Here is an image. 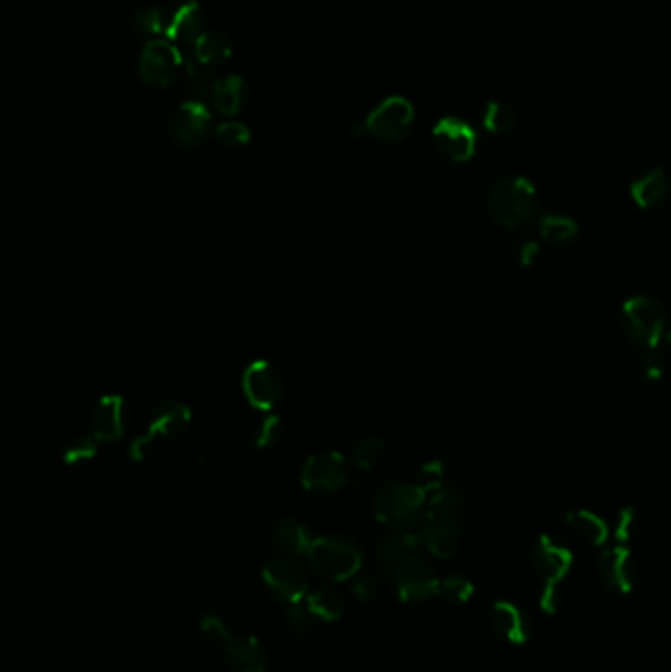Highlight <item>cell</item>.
I'll return each mask as SVG.
<instances>
[{"mask_svg": "<svg viewBox=\"0 0 671 672\" xmlns=\"http://www.w3.org/2000/svg\"><path fill=\"white\" fill-rule=\"evenodd\" d=\"M439 578L424 560L414 559L392 574L396 596L406 604H420L439 594Z\"/></svg>", "mask_w": 671, "mask_h": 672, "instance_id": "8", "label": "cell"}, {"mask_svg": "<svg viewBox=\"0 0 671 672\" xmlns=\"http://www.w3.org/2000/svg\"><path fill=\"white\" fill-rule=\"evenodd\" d=\"M128 429V403L121 395H105L99 399L93 417L91 431L97 441L113 443L124 437Z\"/></svg>", "mask_w": 671, "mask_h": 672, "instance_id": "15", "label": "cell"}, {"mask_svg": "<svg viewBox=\"0 0 671 672\" xmlns=\"http://www.w3.org/2000/svg\"><path fill=\"white\" fill-rule=\"evenodd\" d=\"M538 232L544 240L553 244H567L577 236V223L565 215L549 213L538 223Z\"/></svg>", "mask_w": 671, "mask_h": 672, "instance_id": "29", "label": "cell"}, {"mask_svg": "<svg viewBox=\"0 0 671 672\" xmlns=\"http://www.w3.org/2000/svg\"><path fill=\"white\" fill-rule=\"evenodd\" d=\"M262 580L268 590L286 604H300L307 592V576L304 566L292 557L266 562L262 568Z\"/></svg>", "mask_w": 671, "mask_h": 672, "instance_id": "9", "label": "cell"}, {"mask_svg": "<svg viewBox=\"0 0 671 672\" xmlns=\"http://www.w3.org/2000/svg\"><path fill=\"white\" fill-rule=\"evenodd\" d=\"M355 594H357L359 598H363V594H365V598L366 596H372V584L366 582V580L357 582V584H355Z\"/></svg>", "mask_w": 671, "mask_h": 672, "instance_id": "42", "label": "cell"}, {"mask_svg": "<svg viewBox=\"0 0 671 672\" xmlns=\"http://www.w3.org/2000/svg\"><path fill=\"white\" fill-rule=\"evenodd\" d=\"M201 629H203V633H205L209 639H213V641H221V643H225V645L231 641L229 631H227V627L223 625V621H221L219 617H205Z\"/></svg>", "mask_w": 671, "mask_h": 672, "instance_id": "39", "label": "cell"}, {"mask_svg": "<svg viewBox=\"0 0 671 672\" xmlns=\"http://www.w3.org/2000/svg\"><path fill=\"white\" fill-rule=\"evenodd\" d=\"M305 560L317 576L329 582H343L351 580L361 570L363 553L349 539L319 537L313 539Z\"/></svg>", "mask_w": 671, "mask_h": 672, "instance_id": "4", "label": "cell"}, {"mask_svg": "<svg viewBox=\"0 0 671 672\" xmlns=\"http://www.w3.org/2000/svg\"><path fill=\"white\" fill-rule=\"evenodd\" d=\"M670 193V179L662 169H650L636 177L630 185V195L634 203L642 209L660 205Z\"/></svg>", "mask_w": 671, "mask_h": 672, "instance_id": "21", "label": "cell"}, {"mask_svg": "<svg viewBox=\"0 0 671 672\" xmlns=\"http://www.w3.org/2000/svg\"><path fill=\"white\" fill-rule=\"evenodd\" d=\"M280 439V419L276 415H268L258 433H256V439H254V445L258 448H268L272 447L276 441Z\"/></svg>", "mask_w": 671, "mask_h": 672, "instance_id": "37", "label": "cell"}, {"mask_svg": "<svg viewBox=\"0 0 671 672\" xmlns=\"http://www.w3.org/2000/svg\"><path fill=\"white\" fill-rule=\"evenodd\" d=\"M172 12H174V8H164V6L140 8L132 16V26L142 34H150V36H160L162 34V36H166Z\"/></svg>", "mask_w": 671, "mask_h": 672, "instance_id": "28", "label": "cell"}, {"mask_svg": "<svg viewBox=\"0 0 671 672\" xmlns=\"http://www.w3.org/2000/svg\"><path fill=\"white\" fill-rule=\"evenodd\" d=\"M414 124V107L404 97H390L368 114L366 132L382 142L402 140Z\"/></svg>", "mask_w": 671, "mask_h": 672, "instance_id": "7", "label": "cell"}, {"mask_svg": "<svg viewBox=\"0 0 671 672\" xmlns=\"http://www.w3.org/2000/svg\"><path fill=\"white\" fill-rule=\"evenodd\" d=\"M540 256V244L536 240H522L520 248H518V258L524 266H530L536 262V258Z\"/></svg>", "mask_w": 671, "mask_h": 672, "instance_id": "41", "label": "cell"}, {"mask_svg": "<svg viewBox=\"0 0 671 672\" xmlns=\"http://www.w3.org/2000/svg\"><path fill=\"white\" fill-rule=\"evenodd\" d=\"M345 600L333 588H319L307 596V610L319 621H333L343 614Z\"/></svg>", "mask_w": 671, "mask_h": 672, "instance_id": "27", "label": "cell"}, {"mask_svg": "<svg viewBox=\"0 0 671 672\" xmlns=\"http://www.w3.org/2000/svg\"><path fill=\"white\" fill-rule=\"evenodd\" d=\"M599 574L609 588L620 592V594L632 592V588L636 586V580H638V570H636V564H634V557L624 545L612 547V549H607V551L601 553Z\"/></svg>", "mask_w": 671, "mask_h": 672, "instance_id": "16", "label": "cell"}, {"mask_svg": "<svg viewBox=\"0 0 671 672\" xmlns=\"http://www.w3.org/2000/svg\"><path fill=\"white\" fill-rule=\"evenodd\" d=\"M384 454V443L380 439H365L355 448V464L363 470H370Z\"/></svg>", "mask_w": 671, "mask_h": 672, "instance_id": "35", "label": "cell"}, {"mask_svg": "<svg viewBox=\"0 0 671 672\" xmlns=\"http://www.w3.org/2000/svg\"><path fill=\"white\" fill-rule=\"evenodd\" d=\"M217 138L227 148H241L250 142V130L243 122H225L217 128Z\"/></svg>", "mask_w": 671, "mask_h": 672, "instance_id": "34", "label": "cell"}, {"mask_svg": "<svg viewBox=\"0 0 671 672\" xmlns=\"http://www.w3.org/2000/svg\"><path fill=\"white\" fill-rule=\"evenodd\" d=\"M475 594V586L465 576H447L439 582V594L451 604H467Z\"/></svg>", "mask_w": 671, "mask_h": 672, "instance_id": "32", "label": "cell"}, {"mask_svg": "<svg viewBox=\"0 0 671 672\" xmlns=\"http://www.w3.org/2000/svg\"><path fill=\"white\" fill-rule=\"evenodd\" d=\"M636 531V513L628 507V509H622L618 513V519H616V527H614V537L618 543H626L632 539Z\"/></svg>", "mask_w": 671, "mask_h": 672, "instance_id": "38", "label": "cell"}, {"mask_svg": "<svg viewBox=\"0 0 671 672\" xmlns=\"http://www.w3.org/2000/svg\"><path fill=\"white\" fill-rule=\"evenodd\" d=\"M490 619L494 629L514 645H524L530 639V623L526 614L512 602H496Z\"/></svg>", "mask_w": 671, "mask_h": 672, "instance_id": "20", "label": "cell"}, {"mask_svg": "<svg viewBox=\"0 0 671 672\" xmlns=\"http://www.w3.org/2000/svg\"><path fill=\"white\" fill-rule=\"evenodd\" d=\"M225 655L235 672H264L266 669L264 649L252 637L229 641L225 645Z\"/></svg>", "mask_w": 671, "mask_h": 672, "instance_id": "23", "label": "cell"}, {"mask_svg": "<svg viewBox=\"0 0 671 672\" xmlns=\"http://www.w3.org/2000/svg\"><path fill=\"white\" fill-rule=\"evenodd\" d=\"M424 490L427 492V496L443 486L445 484V470H443V464L441 462H427L426 466L422 468L420 472V482H418Z\"/></svg>", "mask_w": 671, "mask_h": 672, "instance_id": "36", "label": "cell"}, {"mask_svg": "<svg viewBox=\"0 0 671 672\" xmlns=\"http://www.w3.org/2000/svg\"><path fill=\"white\" fill-rule=\"evenodd\" d=\"M422 537L412 531H392L384 537L376 549V559L384 572L394 574L400 566L420 557Z\"/></svg>", "mask_w": 671, "mask_h": 672, "instance_id": "17", "label": "cell"}, {"mask_svg": "<svg viewBox=\"0 0 671 672\" xmlns=\"http://www.w3.org/2000/svg\"><path fill=\"white\" fill-rule=\"evenodd\" d=\"M191 421V411L182 401H162L150 419L148 431L130 445V458L142 462L160 441L176 439L187 429Z\"/></svg>", "mask_w": 671, "mask_h": 672, "instance_id": "6", "label": "cell"}, {"mask_svg": "<svg viewBox=\"0 0 671 672\" xmlns=\"http://www.w3.org/2000/svg\"><path fill=\"white\" fill-rule=\"evenodd\" d=\"M571 562V553L549 537H542L534 547V564L544 578V586H561L571 570Z\"/></svg>", "mask_w": 671, "mask_h": 672, "instance_id": "18", "label": "cell"}, {"mask_svg": "<svg viewBox=\"0 0 671 672\" xmlns=\"http://www.w3.org/2000/svg\"><path fill=\"white\" fill-rule=\"evenodd\" d=\"M461 496L443 486L427 496L426 525L422 543L435 559H451L461 545Z\"/></svg>", "mask_w": 671, "mask_h": 672, "instance_id": "1", "label": "cell"}, {"mask_svg": "<svg viewBox=\"0 0 671 672\" xmlns=\"http://www.w3.org/2000/svg\"><path fill=\"white\" fill-rule=\"evenodd\" d=\"M666 342L671 346V329H668V333H666Z\"/></svg>", "mask_w": 671, "mask_h": 672, "instance_id": "43", "label": "cell"}, {"mask_svg": "<svg viewBox=\"0 0 671 672\" xmlns=\"http://www.w3.org/2000/svg\"><path fill=\"white\" fill-rule=\"evenodd\" d=\"M433 142L445 158L457 164L469 162L477 150L475 130L465 120L455 118V116L441 118L435 124Z\"/></svg>", "mask_w": 671, "mask_h": 672, "instance_id": "12", "label": "cell"}, {"mask_svg": "<svg viewBox=\"0 0 671 672\" xmlns=\"http://www.w3.org/2000/svg\"><path fill=\"white\" fill-rule=\"evenodd\" d=\"M243 392L250 405L262 411H270L284 397V382L280 372L270 362L256 360L244 372Z\"/></svg>", "mask_w": 671, "mask_h": 672, "instance_id": "10", "label": "cell"}, {"mask_svg": "<svg viewBox=\"0 0 671 672\" xmlns=\"http://www.w3.org/2000/svg\"><path fill=\"white\" fill-rule=\"evenodd\" d=\"M638 368H640V374L646 378V380H660L664 374H666V356L656 350V348H648L640 360H638Z\"/></svg>", "mask_w": 671, "mask_h": 672, "instance_id": "33", "label": "cell"}, {"mask_svg": "<svg viewBox=\"0 0 671 672\" xmlns=\"http://www.w3.org/2000/svg\"><path fill=\"white\" fill-rule=\"evenodd\" d=\"M203 16H201V8L199 2L189 0L183 2L180 6L174 8L172 18H170V26L166 32V38L180 46H195V42L203 36Z\"/></svg>", "mask_w": 671, "mask_h": 672, "instance_id": "19", "label": "cell"}, {"mask_svg": "<svg viewBox=\"0 0 671 672\" xmlns=\"http://www.w3.org/2000/svg\"><path fill=\"white\" fill-rule=\"evenodd\" d=\"M95 456H97V439L89 435H77L63 448V460L69 466L91 462Z\"/></svg>", "mask_w": 671, "mask_h": 672, "instance_id": "31", "label": "cell"}, {"mask_svg": "<svg viewBox=\"0 0 671 672\" xmlns=\"http://www.w3.org/2000/svg\"><path fill=\"white\" fill-rule=\"evenodd\" d=\"M620 323L626 336L644 348H654L668 333L664 305L648 295L630 297L622 305Z\"/></svg>", "mask_w": 671, "mask_h": 672, "instance_id": "5", "label": "cell"}, {"mask_svg": "<svg viewBox=\"0 0 671 672\" xmlns=\"http://www.w3.org/2000/svg\"><path fill=\"white\" fill-rule=\"evenodd\" d=\"M561 606V586H544L540 594V608L546 614H555Z\"/></svg>", "mask_w": 671, "mask_h": 672, "instance_id": "40", "label": "cell"}, {"mask_svg": "<svg viewBox=\"0 0 671 672\" xmlns=\"http://www.w3.org/2000/svg\"><path fill=\"white\" fill-rule=\"evenodd\" d=\"M211 126V112L201 101H187L170 118V134L182 148H197Z\"/></svg>", "mask_w": 671, "mask_h": 672, "instance_id": "14", "label": "cell"}, {"mask_svg": "<svg viewBox=\"0 0 671 672\" xmlns=\"http://www.w3.org/2000/svg\"><path fill=\"white\" fill-rule=\"evenodd\" d=\"M488 209L504 228H522L536 217L538 193L530 179L512 175L498 179L488 193Z\"/></svg>", "mask_w": 671, "mask_h": 672, "instance_id": "3", "label": "cell"}, {"mask_svg": "<svg viewBox=\"0 0 671 672\" xmlns=\"http://www.w3.org/2000/svg\"><path fill=\"white\" fill-rule=\"evenodd\" d=\"M483 124H485L488 132H492V134H508V132H512L516 128L518 114H516V111L510 105H504V103H498V101H490L487 109L483 112Z\"/></svg>", "mask_w": 671, "mask_h": 672, "instance_id": "30", "label": "cell"}, {"mask_svg": "<svg viewBox=\"0 0 671 672\" xmlns=\"http://www.w3.org/2000/svg\"><path fill=\"white\" fill-rule=\"evenodd\" d=\"M347 480L345 460L339 452H319L307 458L302 470V484L305 490L327 494L337 492Z\"/></svg>", "mask_w": 671, "mask_h": 672, "instance_id": "13", "label": "cell"}, {"mask_svg": "<svg viewBox=\"0 0 671 672\" xmlns=\"http://www.w3.org/2000/svg\"><path fill=\"white\" fill-rule=\"evenodd\" d=\"M313 539L300 521L284 519L274 529V545L292 557H305Z\"/></svg>", "mask_w": 671, "mask_h": 672, "instance_id": "25", "label": "cell"}, {"mask_svg": "<svg viewBox=\"0 0 671 672\" xmlns=\"http://www.w3.org/2000/svg\"><path fill=\"white\" fill-rule=\"evenodd\" d=\"M246 101V85L237 75H231L223 81H217L211 93V103L225 116H235L243 109Z\"/></svg>", "mask_w": 671, "mask_h": 672, "instance_id": "24", "label": "cell"}, {"mask_svg": "<svg viewBox=\"0 0 671 672\" xmlns=\"http://www.w3.org/2000/svg\"><path fill=\"white\" fill-rule=\"evenodd\" d=\"M231 54H233L231 42L227 40V36L217 32H205L193 46V59L207 69L227 61Z\"/></svg>", "mask_w": 671, "mask_h": 672, "instance_id": "26", "label": "cell"}, {"mask_svg": "<svg viewBox=\"0 0 671 672\" xmlns=\"http://www.w3.org/2000/svg\"><path fill=\"white\" fill-rule=\"evenodd\" d=\"M427 492L420 484L388 482L374 496L376 519L392 531H412L426 515Z\"/></svg>", "mask_w": 671, "mask_h": 672, "instance_id": "2", "label": "cell"}, {"mask_svg": "<svg viewBox=\"0 0 671 672\" xmlns=\"http://www.w3.org/2000/svg\"><path fill=\"white\" fill-rule=\"evenodd\" d=\"M183 57L180 48L172 42H148L140 54L138 73L146 85L166 87L174 81Z\"/></svg>", "mask_w": 671, "mask_h": 672, "instance_id": "11", "label": "cell"}, {"mask_svg": "<svg viewBox=\"0 0 671 672\" xmlns=\"http://www.w3.org/2000/svg\"><path fill=\"white\" fill-rule=\"evenodd\" d=\"M565 525L577 541L591 547H601L609 539V525L599 515L585 509L569 513Z\"/></svg>", "mask_w": 671, "mask_h": 672, "instance_id": "22", "label": "cell"}]
</instances>
